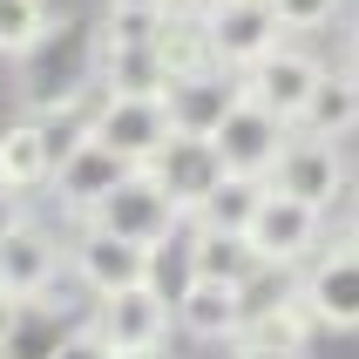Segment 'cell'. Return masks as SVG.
Wrapping results in <instances>:
<instances>
[{
	"label": "cell",
	"mask_w": 359,
	"mask_h": 359,
	"mask_svg": "<svg viewBox=\"0 0 359 359\" xmlns=\"http://www.w3.org/2000/svg\"><path fill=\"white\" fill-rule=\"evenodd\" d=\"M88 224H95V231H116V238L149 244V251H156V244H170V231L183 224V210L163 197V183L136 163V170H129V177H122L102 203H88Z\"/></svg>",
	"instance_id": "1"
},
{
	"label": "cell",
	"mask_w": 359,
	"mask_h": 359,
	"mask_svg": "<svg viewBox=\"0 0 359 359\" xmlns=\"http://www.w3.org/2000/svg\"><path fill=\"white\" fill-rule=\"evenodd\" d=\"M319 231H325V210H312V203L285 197V190H264L258 210H251V224H244V244H251V258L271 271V264H299L319 251Z\"/></svg>",
	"instance_id": "2"
},
{
	"label": "cell",
	"mask_w": 359,
	"mask_h": 359,
	"mask_svg": "<svg viewBox=\"0 0 359 359\" xmlns=\"http://www.w3.org/2000/svg\"><path fill=\"white\" fill-rule=\"evenodd\" d=\"M264 190H285V197L312 203V210L339 203V197H346V156H339V142L299 136V129H292V136L278 142L271 170H264Z\"/></svg>",
	"instance_id": "3"
},
{
	"label": "cell",
	"mask_w": 359,
	"mask_h": 359,
	"mask_svg": "<svg viewBox=\"0 0 359 359\" xmlns=\"http://www.w3.org/2000/svg\"><path fill=\"white\" fill-rule=\"evenodd\" d=\"M129 170H136V163H122L109 142H95L88 129H75V136L55 149V163H48V183H55V197H61L68 217H88V203H102Z\"/></svg>",
	"instance_id": "4"
},
{
	"label": "cell",
	"mask_w": 359,
	"mask_h": 359,
	"mask_svg": "<svg viewBox=\"0 0 359 359\" xmlns=\"http://www.w3.org/2000/svg\"><path fill=\"white\" fill-rule=\"evenodd\" d=\"M278 41H285V27L264 0H224L217 14H203V48H210V68H224V75H244Z\"/></svg>",
	"instance_id": "5"
},
{
	"label": "cell",
	"mask_w": 359,
	"mask_h": 359,
	"mask_svg": "<svg viewBox=\"0 0 359 359\" xmlns=\"http://www.w3.org/2000/svg\"><path fill=\"white\" fill-rule=\"evenodd\" d=\"M319 75H325V61H319V55H305V48L278 41L264 61H251V68L238 75V95H251L258 109H271V116L292 129V122H299V109H305V95L319 88Z\"/></svg>",
	"instance_id": "6"
},
{
	"label": "cell",
	"mask_w": 359,
	"mask_h": 359,
	"mask_svg": "<svg viewBox=\"0 0 359 359\" xmlns=\"http://www.w3.org/2000/svg\"><path fill=\"white\" fill-rule=\"evenodd\" d=\"M95 142H109L122 163H149L170 142V122H163V102L156 95H102L81 122Z\"/></svg>",
	"instance_id": "7"
},
{
	"label": "cell",
	"mask_w": 359,
	"mask_h": 359,
	"mask_svg": "<svg viewBox=\"0 0 359 359\" xmlns=\"http://www.w3.org/2000/svg\"><path fill=\"white\" fill-rule=\"evenodd\" d=\"M88 325L102 332L109 353H142V346H163V339H170V299H163L149 278H142V285H122V292L102 299V312Z\"/></svg>",
	"instance_id": "8"
},
{
	"label": "cell",
	"mask_w": 359,
	"mask_h": 359,
	"mask_svg": "<svg viewBox=\"0 0 359 359\" xmlns=\"http://www.w3.org/2000/svg\"><path fill=\"white\" fill-rule=\"evenodd\" d=\"M285 136H292V129H285L271 109H258L251 95H238V102H231V116L210 129V149H217L224 170H238V177H264Z\"/></svg>",
	"instance_id": "9"
},
{
	"label": "cell",
	"mask_w": 359,
	"mask_h": 359,
	"mask_svg": "<svg viewBox=\"0 0 359 359\" xmlns=\"http://www.w3.org/2000/svg\"><path fill=\"white\" fill-rule=\"evenodd\" d=\"M68 264H75V278L88 285L95 299H109V292H122V285L156 278V251H149V244H129V238H116V231H95V224L75 238Z\"/></svg>",
	"instance_id": "10"
},
{
	"label": "cell",
	"mask_w": 359,
	"mask_h": 359,
	"mask_svg": "<svg viewBox=\"0 0 359 359\" xmlns=\"http://www.w3.org/2000/svg\"><path fill=\"white\" fill-rule=\"evenodd\" d=\"M163 122H170V136H203L231 116V102H238V75H224V68H203V75H177L163 81Z\"/></svg>",
	"instance_id": "11"
},
{
	"label": "cell",
	"mask_w": 359,
	"mask_h": 359,
	"mask_svg": "<svg viewBox=\"0 0 359 359\" xmlns=\"http://www.w3.org/2000/svg\"><path fill=\"white\" fill-rule=\"evenodd\" d=\"M299 299H305V312H312V325L359 332V251L353 244H332L325 258H312Z\"/></svg>",
	"instance_id": "12"
},
{
	"label": "cell",
	"mask_w": 359,
	"mask_h": 359,
	"mask_svg": "<svg viewBox=\"0 0 359 359\" xmlns=\"http://www.w3.org/2000/svg\"><path fill=\"white\" fill-rule=\"evenodd\" d=\"M244 285H224V278H183V292L170 299V319L203 346H231L244 325Z\"/></svg>",
	"instance_id": "13"
},
{
	"label": "cell",
	"mask_w": 359,
	"mask_h": 359,
	"mask_svg": "<svg viewBox=\"0 0 359 359\" xmlns=\"http://www.w3.org/2000/svg\"><path fill=\"white\" fill-rule=\"evenodd\" d=\"M55 271H61V244H55V231H41L34 217H20L7 238H0V292L7 299H41L48 285H55Z\"/></svg>",
	"instance_id": "14"
},
{
	"label": "cell",
	"mask_w": 359,
	"mask_h": 359,
	"mask_svg": "<svg viewBox=\"0 0 359 359\" xmlns=\"http://www.w3.org/2000/svg\"><path fill=\"white\" fill-rule=\"evenodd\" d=\"M142 170H149V177L163 183V197L177 203L183 217H190V210H197L203 203V190H210V183L224 177V163H217V149H210V142L203 136H170L156 149V156L142 163Z\"/></svg>",
	"instance_id": "15"
},
{
	"label": "cell",
	"mask_w": 359,
	"mask_h": 359,
	"mask_svg": "<svg viewBox=\"0 0 359 359\" xmlns=\"http://www.w3.org/2000/svg\"><path fill=\"white\" fill-rule=\"evenodd\" d=\"M48 163H55V142H48V122H7L0 129V190H14V197H27V190H41L48 183Z\"/></svg>",
	"instance_id": "16"
},
{
	"label": "cell",
	"mask_w": 359,
	"mask_h": 359,
	"mask_svg": "<svg viewBox=\"0 0 359 359\" xmlns=\"http://www.w3.org/2000/svg\"><path fill=\"white\" fill-rule=\"evenodd\" d=\"M183 264H190V278H224V285H251V278L264 271V264L251 258L244 231H210V224H197V231H190Z\"/></svg>",
	"instance_id": "17"
},
{
	"label": "cell",
	"mask_w": 359,
	"mask_h": 359,
	"mask_svg": "<svg viewBox=\"0 0 359 359\" xmlns=\"http://www.w3.org/2000/svg\"><path fill=\"white\" fill-rule=\"evenodd\" d=\"M292 129H299V136H325V142L353 136L359 129V75H319V88L305 95Z\"/></svg>",
	"instance_id": "18"
},
{
	"label": "cell",
	"mask_w": 359,
	"mask_h": 359,
	"mask_svg": "<svg viewBox=\"0 0 359 359\" xmlns=\"http://www.w3.org/2000/svg\"><path fill=\"white\" fill-rule=\"evenodd\" d=\"M156 61H163V75L177 81V75H203L210 68V48H203V20L197 14H170L163 7V20H156Z\"/></svg>",
	"instance_id": "19"
},
{
	"label": "cell",
	"mask_w": 359,
	"mask_h": 359,
	"mask_svg": "<svg viewBox=\"0 0 359 359\" xmlns=\"http://www.w3.org/2000/svg\"><path fill=\"white\" fill-rule=\"evenodd\" d=\"M258 197H264V177H238V170H224V177L203 190V203L190 210V217L210 224V231H244L251 210H258Z\"/></svg>",
	"instance_id": "20"
},
{
	"label": "cell",
	"mask_w": 359,
	"mask_h": 359,
	"mask_svg": "<svg viewBox=\"0 0 359 359\" xmlns=\"http://www.w3.org/2000/svg\"><path fill=\"white\" fill-rule=\"evenodd\" d=\"M163 61L156 48L142 41V48H109L102 41V95H163Z\"/></svg>",
	"instance_id": "21"
},
{
	"label": "cell",
	"mask_w": 359,
	"mask_h": 359,
	"mask_svg": "<svg viewBox=\"0 0 359 359\" xmlns=\"http://www.w3.org/2000/svg\"><path fill=\"white\" fill-rule=\"evenodd\" d=\"M55 27L48 0H0V55H34Z\"/></svg>",
	"instance_id": "22"
},
{
	"label": "cell",
	"mask_w": 359,
	"mask_h": 359,
	"mask_svg": "<svg viewBox=\"0 0 359 359\" xmlns=\"http://www.w3.org/2000/svg\"><path fill=\"white\" fill-rule=\"evenodd\" d=\"M156 20H163V7H109L102 41L109 48H142V41H156Z\"/></svg>",
	"instance_id": "23"
},
{
	"label": "cell",
	"mask_w": 359,
	"mask_h": 359,
	"mask_svg": "<svg viewBox=\"0 0 359 359\" xmlns=\"http://www.w3.org/2000/svg\"><path fill=\"white\" fill-rule=\"evenodd\" d=\"M271 14H278V27L285 34H325L332 20H339V7L346 0H264Z\"/></svg>",
	"instance_id": "24"
},
{
	"label": "cell",
	"mask_w": 359,
	"mask_h": 359,
	"mask_svg": "<svg viewBox=\"0 0 359 359\" xmlns=\"http://www.w3.org/2000/svg\"><path fill=\"white\" fill-rule=\"evenodd\" d=\"M48 359H116V353L102 346L95 325H75V332H61V339H55V353H48Z\"/></svg>",
	"instance_id": "25"
},
{
	"label": "cell",
	"mask_w": 359,
	"mask_h": 359,
	"mask_svg": "<svg viewBox=\"0 0 359 359\" xmlns=\"http://www.w3.org/2000/svg\"><path fill=\"white\" fill-rule=\"evenodd\" d=\"M231 359H305V353L299 346H271V339H244L238 332V339H231Z\"/></svg>",
	"instance_id": "26"
},
{
	"label": "cell",
	"mask_w": 359,
	"mask_h": 359,
	"mask_svg": "<svg viewBox=\"0 0 359 359\" xmlns=\"http://www.w3.org/2000/svg\"><path fill=\"white\" fill-rule=\"evenodd\" d=\"M14 339H20V299H7V292H0V353H7Z\"/></svg>",
	"instance_id": "27"
},
{
	"label": "cell",
	"mask_w": 359,
	"mask_h": 359,
	"mask_svg": "<svg viewBox=\"0 0 359 359\" xmlns=\"http://www.w3.org/2000/svg\"><path fill=\"white\" fill-rule=\"evenodd\" d=\"M20 217H27V203H20L14 190H0V238H7V231H14Z\"/></svg>",
	"instance_id": "28"
},
{
	"label": "cell",
	"mask_w": 359,
	"mask_h": 359,
	"mask_svg": "<svg viewBox=\"0 0 359 359\" xmlns=\"http://www.w3.org/2000/svg\"><path fill=\"white\" fill-rule=\"evenodd\" d=\"M177 7H183V14H197V20H203V14H217L224 0H177Z\"/></svg>",
	"instance_id": "29"
},
{
	"label": "cell",
	"mask_w": 359,
	"mask_h": 359,
	"mask_svg": "<svg viewBox=\"0 0 359 359\" xmlns=\"http://www.w3.org/2000/svg\"><path fill=\"white\" fill-rule=\"evenodd\" d=\"M346 75H359V27L346 34Z\"/></svg>",
	"instance_id": "30"
},
{
	"label": "cell",
	"mask_w": 359,
	"mask_h": 359,
	"mask_svg": "<svg viewBox=\"0 0 359 359\" xmlns=\"http://www.w3.org/2000/svg\"><path fill=\"white\" fill-rule=\"evenodd\" d=\"M116 359H170L163 346H142V353H116Z\"/></svg>",
	"instance_id": "31"
},
{
	"label": "cell",
	"mask_w": 359,
	"mask_h": 359,
	"mask_svg": "<svg viewBox=\"0 0 359 359\" xmlns=\"http://www.w3.org/2000/svg\"><path fill=\"white\" fill-rule=\"evenodd\" d=\"M109 7H170V0H109Z\"/></svg>",
	"instance_id": "32"
},
{
	"label": "cell",
	"mask_w": 359,
	"mask_h": 359,
	"mask_svg": "<svg viewBox=\"0 0 359 359\" xmlns=\"http://www.w3.org/2000/svg\"><path fill=\"white\" fill-rule=\"evenodd\" d=\"M346 244H353V251H359V210H353V224H346Z\"/></svg>",
	"instance_id": "33"
}]
</instances>
